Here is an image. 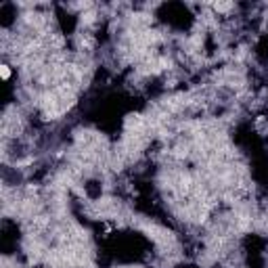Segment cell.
I'll list each match as a JSON object with an SVG mask.
<instances>
[{
    "mask_svg": "<svg viewBox=\"0 0 268 268\" xmlns=\"http://www.w3.org/2000/svg\"><path fill=\"white\" fill-rule=\"evenodd\" d=\"M0 71H2V78H4V80H9V78H11V71H9V65H2V67H0Z\"/></svg>",
    "mask_w": 268,
    "mask_h": 268,
    "instance_id": "6da1fadb",
    "label": "cell"
}]
</instances>
